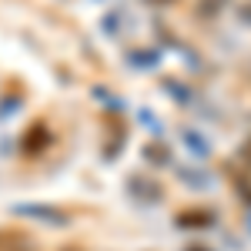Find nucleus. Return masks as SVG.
Wrapping results in <instances>:
<instances>
[{"mask_svg":"<svg viewBox=\"0 0 251 251\" xmlns=\"http://www.w3.org/2000/svg\"><path fill=\"white\" fill-rule=\"evenodd\" d=\"M17 214H34V218H50V221H60L57 211H50V208H14Z\"/></svg>","mask_w":251,"mask_h":251,"instance_id":"obj_2","label":"nucleus"},{"mask_svg":"<svg viewBox=\"0 0 251 251\" xmlns=\"http://www.w3.org/2000/svg\"><path fill=\"white\" fill-rule=\"evenodd\" d=\"M184 137H188V148H191L194 154H201V157H204V154H208V151H211V148H208V141H204V137H194L191 131H184Z\"/></svg>","mask_w":251,"mask_h":251,"instance_id":"obj_1","label":"nucleus"},{"mask_svg":"<svg viewBox=\"0 0 251 251\" xmlns=\"http://www.w3.org/2000/svg\"><path fill=\"white\" fill-rule=\"evenodd\" d=\"M248 228H251V225H248Z\"/></svg>","mask_w":251,"mask_h":251,"instance_id":"obj_3","label":"nucleus"}]
</instances>
